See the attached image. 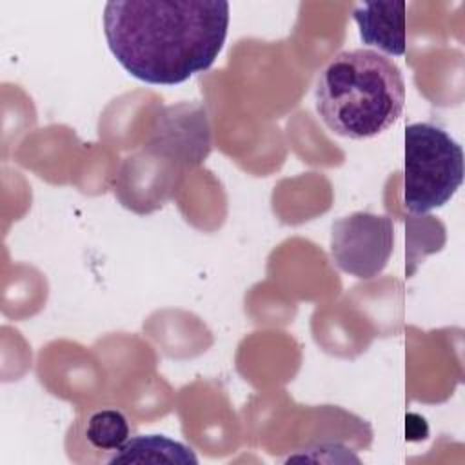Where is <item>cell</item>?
<instances>
[{"label":"cell","instance_id":"1","mask_svg":"<svg viewBox=\"0 0 465 465\" xmlns=\"http://www.w3.org/2000/svg\"><path fill=\"white\" fill-rule=\"evenodd\" d=\"M229 27L222 0H111L104 33L116 62L134 78L176 85L207 71Z\"/></svg>","mask_w":465,"mask_h":465},{"label":"cell","instance_id":"2","mask_svg":"<svg viewBox=\"0 0 465 465\" xmlns=\"http://www.w3.org/2000/svg\"><path fill=\"white\" fill-rule=\"evenodd\" d=\"M314 105L323 124L336 134L365 140L387 131L403 113L405 80L383 53L347 49L320 71Z\"/></svg>","mask_w":465,"mask_h":465},{"label":"cell","instance_id":"3","mask_svg":"<svg viewBox=\"0 0 465 465\" xmlns=\"http://www.w3.org/2000/svg\"><path fill=\"white\" fill-rule=\"evenodd\" d=\"M463 182V149L441 127L416 122L405 129L403 203L414 214L443 207Z\"/></svg>","mask_w":465,"mask_h":465},{"label":"cell","instance_id":"4","mask_svg":"<svg viewBox=\"0 0 465 465\" xmlns=\"http://www.w3.org/2000/svg\"><path fill=\"white\" fill-rule=\"evenodd\" d=\"M394 249V223L385 214L358 211L331 227V256L347 274L360 280L378 276Z\"/></svg>","mask_w":465,"mask_h":465},{"label":"cell","instance_id":"5","mask_svg":"<svg viewBox=\"0 0 465 465\" xmlns=\"http://www.w3.org/2000/svg\"><path fill=\"white\" fill-rule=\"evenodd\" d=\"M131 418L114 405L93 407L73 421L67 434L69 458L78 463H109L133 436Z\"/></svg>","mask_w":465,"mask_h":465},{"label":"cell","instance_id":"6","mask_svg":"<svg viewBox=\"0 0 465 465\" xmlns=\"http://www.w3.org/2000/svg\"><path fill=\"white\" fill-rule=\"evenodd\" d=\"M352 18L358 24L363 44L392 56L405 54V2H367L354 7Z\"/></svg>","mask_w":465,"mask_h":465},{"label":"cell","instance_id":"7","mask_svg":"<svg viewBox=\"0 0 465 465\" xmlns=\"http://www.w3.org/2000/svg\"><path fill=\"white\" fill-rule=\"evenodd\" d=\"M114 463H180L194 465L198 458L194 452L163 434H136L127 440V443L111 458Z\"/></svg>","mask_w":465,"mask_h":465}]
</instances>
